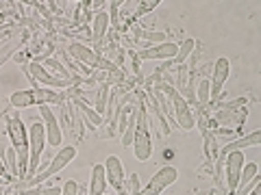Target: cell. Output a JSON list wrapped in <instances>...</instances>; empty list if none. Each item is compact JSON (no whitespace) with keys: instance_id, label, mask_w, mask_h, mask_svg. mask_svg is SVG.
<instances>
[{"instance_id":"1","label":"cell","mask_w":261,"mask_h":195,"mask_svg":"<svg viewBox=\"0 0 261 195\" xmlns=\"http://www.w3.org/2000/svg\"><path fill=\"white\" fill-rule=\"evenodd\" d=\"M135 109H137V126L133 137V154L140 162H146L152 156V139H150V113L146 104V95L140 89H135Z\"/></svg>"},{"instance_id":"2","label":"cell","mask_w":261,"mask_h":195,"mask_svg":"<svg viewBox=\"0 0 261 195\" xmlns=\"http://www.w3.org/2000/svg\"><path fill=\"white\" fill-rule=\"evenodd\" d=\"M7 133L11 137V145L15 150V156H18V178L22 182L29 176V130L24 121L15 115L7 119Z\"/></svg>"},{"instance_id":"3","label":"cell","mask_w":261,"mask_h":195,"mask_svg":"<svg viewBox=\"0 0 261 195\" xmlns=\"http://www.w3.org/2000/svg\"><path fill=\"white\" fill-rule=\"evenodd\" d=\"M157 89L161 93L168 95L170 104H172V115L176 119V124L181 130H192L196 126V119H194V109L187 104V100L174 89V85H168V83H161L157 85Z\"/></svg>"},{"instance_id":"4","label":"cell","mask_w":261,"mask_h":195,"mask_svg":"<svg viewBox=\"0 0 261 195\" xmlns=\"http://www.w3.org/2000/svg\"><path fill=\"white\" fill-rule=\"evenodd\" d=\"M46 148V130L44 124L37 119H33L29 126V178H35V172L42 167V154Z\"/></svg>"},{"instance_id":"5","label":"cell","mask_w":261,"mask_h":195,"mask_svg":"<svg viewBox=\"0 0 261 195\" xmlns=\"http://www.w3.org/2000/svg\"><path fill=\"white\" fill-rule=\"evenodd\" d=\"M220 158L224 162V176H222V193L224 195H233L235 189H238V182H240V174H242V167H244V152L235 150V152H228V154H220Z\"/></svg>"},{"instance_id":"6","label":"cell","mask_w":261,"mask_h":195,"mask_svg":"<svg viewBox=\"0 0 261 195\" xmlns=\"http://www.w3.org/2000/svg\"><path fill=\"white\" fill-rule=\"evenodd\" d=\"M176 180H178V169L172 165H163L161 169H157V174L150 178V182L140 191V195H161Z\"/></svg>"},{"instance_id":"7","label":"cell","mask_w":261,"mask_h":195,"mask_svg":"<svg viewBox=\"0 0 261 195\" xmlns=\"http://www.w3.org/2000/svg\"><path fill=\"white\" fill-rule=\"evenodd\" d=\"M231 74V61L226 56H220L214 63V70H211V80H209V102H218L222 98V87L228 80Z\"/></svg>"},{"instance_id":"8","label":"cell","mask_w":261,"mask_h":195,"mask_svg":"<svg viewBox=\"0 0 261 195\" xmlns=\"http://www.w3.org/2000/svg\"><path fill=\"white\" fill-rule=\"evenodd\" d=\"M39 115H42V124L46 130V145L59 148L63 143V135H61V126H59V121H57L53 109L48 107V104H44V107H39Z\"/></svg>"},{"instance_id":"9","label":"cell","mask_w":261,"mask_h":195,"mask_svg":"<svg viewBox=\"0 0 261 195\" xmlns=\"http://www.w3.org/2000/svg\"><path fill=\"white\" fill-rule=\"evenodd\" d=\"M178 52V44L176 42H163L157 46L144 48V50L135 52L140 61H172Z\"/></svg>"},{"instance_id":"10","label":"cell","mask_w":261,"mask_h":195,"mask_svg":"<svg viewBox=\"0 0 261 195\" xmlns=\"http://www.w3.org/2000/svg\"><path fill=\"white\" fill-rule=\"evenodd\" d=\"M218 128H228V130H238L244 121L248 119V109L246 107H235V109H220L214 117Z\"/></svg>"},{"instance_id":"11","label":"cell","mask_w":261,"mask_h":195,"mask_svg":"<svg viewBox=\"0 0 261 195\" xmlns=\"http://www.w3.org/2000/svg\"><path fill=\"white\" fill-rule=\"evenodd\" d=\"M68 54H70V59L72 61H76L81 65H85V68L89 70H100V63H102V56H98L92 48H87L85 44H70L68 46Z\"/></svg>"},{"instance_id":"12","label":"cell","mask_w":261,"mask_h":195,"mask_svg":"<svg viewBox=\"0 0 261 195\" xmlns=\"http://www.w3.org/2000/svg\"><path fill=\"white\" fill-rule=\"evenodd\" d=\"M105 178H107V184L113 186L116 191H122L124 189V165H122V160L116 156V154H111V156H107V160H105Z\"/></svg>"},{"instance_id":"13","label":"cell","mask_w":261,"mask_h":195,"mask_svg":"<svg viewBox=\"0 0 261 195\" xmlns=\"http://www.w3.org/2000/svg\"><path fill=\"white\" fill-rule=\"evenodd\" d=\"M27 70L31 72V76L37 80V83H44L48 89H68L70 87V83H65V80H61V78H57L55 74H48V70L44 68L39 61H31L29 65H27Z\"/></svg>"},{"instance_id":"14","label":"cell","mask_w":261,"mask_h":195,"mask_svg":"<svg viewBox=\"0 0 261 195\" xmlns=\"http://www.w3.org/2000/svg\"><path fill=\"white\" fill-rule=\"evenodd\" d=\"M109 26H111V22H109V13L100 9V11H96L94 15V20H92V42L94 46H98L105 39V35L109 32Z\"/></svg>"},{"instance_id":"15","label":"cell","mask_w":261,"mask_h":195,"mask_svg":"<svg viewBox=\"0 0 261 195\" xmlns=\"http://www.w3.org/2000/svg\"><path fill=\"white\" fill-rule=\"evenodd\" d=\"M259 143H261V133H259V130H255V133H250L246 137H240V139H235V141H228L220 154H228V152H235V150L244 152L246 148H257Z\"/></svg>"},{"instance_id":"16","label":"cell","mask_w":261,"mask_h":195,"mask_svg":"<svg viewBox=\"0 0 261 195\" xmlns=\"http://www.w3.org/2000/svg\"><path fill=\"white\" fill-rule=\"evenodd\" d=\"M107 178H105V167L94 165L92 167V178H89V189L87 195H105L107 193Z\"/></svg>"},{"instance_id":"17","label":"cell","mask_w":261,"mask_h":195,"mask_svg":"<svg viewBox=\"0 0 261 195\" xmlns=\"http://www.w3.org/2000/svg\"><path fill=\"white\" fill-rule=\"evenodd\" d=\"M33 98H35V104L37 107H44V104H57V102H63L65 100V95L63 93H59V91H53V89H48V87H44V89H33Z\"/></svg>"},{"instance_id":"18","label":"cell","mask_w":261,"mask_h":195,"mask_svg":"<svg viewBox=\"0 0 261 195\" xmlns=\"http://www.w3.org/2000/svg\"><path fill=\"white\" fill-rule=\"evenodd\" d=\"M72 102H74L76 107H79V111L83 113V117L87 119V126L92 128V130H96L98 126L102 124V115H98V113H96V109H92V107H89V104H87L85 100H81V98H74V100H72Z\"/></svg>"},{"instance_id":"19","label":"cell","mask_w":261,"mask_h":195,"mask_svg":"<svg viewBox=\"0 0 261 195\" xmlns=\"http://www.w3.org/2000/svg\"><path fill=\"white\" fill-rule=\"evenodd\" d=\"M11 109H29L35 104V98H33V89H24V91H13L9 98Z\"/></svg>"},{"instance_id":"20","label":"cell","mask_w":261,"mask_h":195,"mask_svg":"<svg viewBox=\"0 0 261 195\" xmlns=\"http://www.w3.org/2000/svg\"><path fill=\"white\" fill-rule=\"evenodd\" d=\"M194 48H196V39H192V37H190V39H185V42H183L181 46H178L176 56L172 59V68H174V65H176V68H178V65H185V61L192 56Z\"/></svg>"},{"instance_id":"21","label":"cell","mask_w":261,"mask_h":195,"mask_svg":"<svg viewBox=\"0 0 261 195\" xmlns=\"http://www.w3.org/2000/svg\"><path fill=\"white\" fill-rule=\"evenodd\" d=\"M135 39L137 42H148V44H163V39H168L166 32H154V30H142L135 28Z\"/></svg>"},{"instance_id":"22","label":"cell","mask_w":261,"mask_h":195,"mask_svg":"<svg viewBox=\"0 0 261 195\" xmlns=\"http://www.w3.org/2000/svg\"><path fill=\"white\" fill-rule=\"evenodd\" d=\"M109 85L102 83L98 87V93H96V113L98 115H105V111H107V102H109Z\"/></svg>"},{"instance_id":"23","label":"cell","mask_w":261,"mask_h":195,"mask_svg":"<svg viewBox=\"0 0 261 195\" xmlns=\"http://www.w3.org/2000/svg\"><path fill=\"white\" fill-rule=\"evenodd\" d=\"M255 176H259V167L255 165V162H244L242 174H240V182H238V189H240V186H246Z\"/></svg>"},{"instance_id":"24","label":"cell","mask_w":261,"mask_h":195,"mask_svg":"<svg viewBox=\"0 0 261 195\" xmlns=\"http://www.w3.org/2000/svg\"><path fill=\"white\" fill-rule=\"evenodd\" d=\"M196 104H198V107L209 104V78H202L198 87H196Z\"/></svg>"},{"instance_id":"25","label":"cell","mask_w":261,"mask_h":195,"mask_svg":"<svg viewBox=\"0 0 261 195\" xmlns=\"http://www.w3.org/2000/svg\"><path fill=\"white\" fill-rule=\"evenodd\" d=\"M5 167H7V174H9L11 178H18V156H15V150H13V145H11V148H7Z\"/></svg>"},{"instance_id":"26","label":"cell","mask_w":261,"mask_h":195,"mask_svg":"<svg viewBox=\"0 0 261 195\" xmlns=\"http://www.w3.org/2000/svg\"><path fill=\"white\" fill-rule=\"evenodd\" d=\"M20 195H61V189L57 186H50V184H44V186H33V189H24L20 191Z\"/></svg>"},{"instance_id":"27","label":"cell","mask_w":261,"mask_h":195,"mask_svg":"<svg viewBox=\"0 0 261 195\" xmlns=\"http://www.w3.org/2000/svg\"><path fill=\"white\" fill-rule=\"evenodd\" d=\"M120 5H122L120 0H113V3H109V11H107V13H109V22H111V26L116 28V30H120V28H122L120 15H118V13H120Z\"/></svg>"},{"instance_id":"28","label":"cell","mask_w":261,"mask_h":195,"mask_svg":"<svg viewBox=\"0 0 261 195\" xmlns=\"http://www.w3.org/2000/svg\"><path fill=\"white\" fill-rule=\"evenodd\" d=\"M24 44V39H13V42L11 44H7L5 48H3V50H0V65H3L7 59H9V56H11V59H13V54H15V50H18V48Z\"/></svg>"},{"instance_id":"29","label":"cell","mask_w":261,"mask_h":195,"mask_svg":"<svg viewBox=\"0 0 261 195\" xmlns=\"http://www.w3.org/2000/svg\"><path fill=\"white\" fill-rule=\"evenodd\" d=\"M124 189H128V195H140L142 191V184H140V174H130L126 180H124Z\"/></svg>"},{"instance_id":"30","label":"cell","mask_w":261,"mask_h":195,"mask_svg":"<svg viewBox=\"0 0 261 195\" xmlns=\"http://www.w3.org/2000/svg\"><path fill=\"white\" fill-rule=\"evenodd\" d=\"M157 5H161L159 0H146V3H137L135 13H137V15H144V13H148V11H152V9H157Z\"/></svg>"},{"instance_id":"31","label":"cell","mask_w":261,"mask_h":195,"mask_svg":"<svg viewBox=\"0 0 261 195\" xmlns=\"http://www.w3.org/2000/svg\"><path fill=\"white\" fill-rule=\"evenodd\" d=\"M61 195H79V184L74 180H68V182L63 184Z\"/></svg>"},{"instance_id":"32","label":"cell","mask_w":261,"mask_h":195,"mask_svg":"<svg viewBox=\"0 0 261 195\" xmlns=\"http://www.w3.org/2000/svg\"><path fill=\"white\" fill-rule=\"evenodd\" d=\"M0 178H5V180H11V176H9V174H7L5 160H0Z\"/></svg>"},{"instance_id":"33","label":"cell","mask_w":261,"mask_h":195,"mask_svg":"<svg viewBox=\"0 0 261 195\" xmlns=\"http://www.w3.org/2000/svg\"><path fill=\"white\" fill-rule=\"evenodd\" d=\"M248 195H261V186H255V189H252Z\"/></svg>"},{"instance_id":"34","label":"cell","mask_w":261,"mask_h":195,"mask_svg":"<svg viewBox=\"0 0 261 195\" xmlns=\"http://www.w3.org/2000/svg\"><path fill=\"white\" fill-rule=\"evenodd\" d=\"M105 195H109V193H105Z\"/></svg>"}]
</instances>
